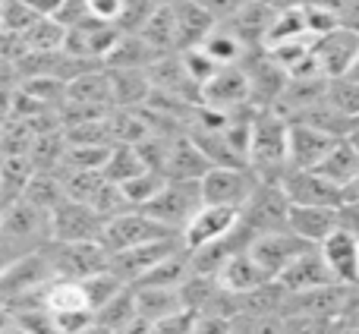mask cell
Listing matches in <instances>:
<instances>
[{"label": "cell", "instance_id": "obj_9", "mask_svg": "<svg viewBox=\"0 0 359 334\" xmlns=\"http://www.w3.org/2000/svg\"><path fill=\"white\" fill-rule=\"evenodd\" d=\"M309 249H312V243H306L303 236H297L290 227H287V230H271V234H262V236H255V240L249 243L252 259L265 268L271 281L278 278L280 272H287V268H290L303 253H309Z\"/></svg>", "mask_w": 359, "mask_h": 334}, {"label": "cell", "instance_id": "obj_2", "mask_svg": "<svg viewBox=\"0 0 359 334\" xmlns=\"http://www.w3.org/2000/svg\"><path fill=\"white\" fill-rule=\"evenodd\" d=\"M249 167L262 183H280L290 173V120L259 111L249 139Z\"/></svg>", "mask_w": 359, "mask_h": 334}, {"label": "cell", "instance_id": "obj_32", "mask_svg": "<svg viewBox=\"0 0 359 334\" xmlns=\"http://www.w3.org/2000/svg\"><path fill=\"white\" fill-rule=\"evenodd\" d=\"M67 35H69V29L60 19L41 16L22 38L29 44V54H57V51L67 48Z\"/></svg>", "mask_w": 359, "mask_h": 334}, {"label": "cell", "instance_id": "obj_55", "mask_svg": "<svg viewBox=\"0 0 359 334\" xmlns=\"http://www.w3.org/2000/svg\"><path fill=\"white\" fill-rule=\"evenodd\" d=\"M337 334H359V325H344V322H337Z\"/></svg>", "mask_w": 359, "mask_h": 334}, {"label": "cell", "instance_id": "obj_28", "mask_svg": "<svg viewBox=\"0 0 359 334\" xmlns=\"http://www.w3.org/2000/svg\"><path fill=\"white\" fill-rule=\"evenodd\" d=\"M35 173L38 167L32 164L29 155H4V167H0V192H4V199H0V205L4 208L16 205L25 196L29 183L35 180Z\"/></svg>", "mask_w": 359, "mask_h": 334}, {"label": "cell", "instance_id": "obj_18", "mask_svg": "<svg viewBox=\"0 0 359 334\" xmlns=\"http://www.w3.org/2000/svg\"><path fill=\"white\" fill-rule=\"evenodd\" d=\"M318 253L328 262L337 284H359V234L347 227H337L325 243H318Z\"/></svg>", "mask_w": 359, "mask_h": 334}, {"label": "cell", "instance_id": "obj_20", "mask_svg": "<svg viewBox=\"0 0 359 334\" xmlns=\"http://www.w3.org/2000/svg\"><path fill=\"white\" fill-rule=\"evenodd\" d=\"M202 105L217 111H236L243 105H252V86L243 67H224L208 86L202 88Z\"/></svg>", "mask_w": 359, "mask_h": 334}, {"label": "cell", "instance_id": "obj_50", "mask_svg": "<svg viewBox=\"0 0 359 334\" xmlns=\"http://www.w3.org/2000/svg\"><path fill=\"white\" fill-rule=\"evenodd\" d=\"M303 6H309V10H328V13H337V16H341L347 0H303Z\"/></svg>", "mask_w": 359, "mask_h": 334}, {"label": "cell", "instance_id": "obj_51", "mask_svg": "<svg viewBox=\"0 0 359 334\" xmlns=\"http://www.w3.org/2000/svg\"><path fill=\"white\" fill-rule=\"evenodd\" d=\"M117 334H151V322H149V319H142V316H136L130 325H123Z\"/></svg>", "mask_w": 359, "mask_h": 334}, {"label": "cell", "instance_id": "obj_54", "mask_svg": "<svg viewBox=\"0 0 359 334\" xmlns=\"http://www.w3.org/2000/svg\"><path fill=\"white\" fill-rule=\"evenodd\" d=\"M82 334H114V331H111V328H104L101 322H92V325H88V328L82 331Z\"/></svg>", "mask_w": 359, "mask_h": 334}, {"label": "cell", "instance_id": "obj_6", "mask_svg": "<svg viewBox=\"0 0 359 334\" xmlns=\"http://www.w3.org/2000/svg\"><path fill=\"white\" fill-rule=\"evenodd\" d=\"M249 76V86H252V105L262 111H271L280 101V95L290 86V73L274 60V54L268 48H255L246 54V60L240 63Z\"/></svg>", "mask_w": 359, "mask_h": 334}, {"label": "cell", "instance_id": "obj_25", "mask_svg": "<svg viewBox=\"0 0 359 334\" xmlns=\"http://www.w3.org/2000/svg\"><path fill=\"white\" fill-rule=\"evenodd\" d=\"M211 167L215 164L205 158V152L198 149L189 133H180L174 142H170V155H168V164H164V173L170 180H196L198 183Z\"/></svg>", "mask_w": 359, "mask_h": 334}, {"label": "cell", "instance_id": "obj_44", "mask_svg": "<svg viewBox=\"0 0 359 334\" xmlns=\"http://www.w3.org/2000/svg\"><path fill=\"white\" fill-rule=\"evenodd\" d=\"M54 19H60L67 29H76V25L88 22L92 19V10H88V0H63L60 13H57Z\"/></svg>", "mask_w": 359, "mask_h": 334}, {"label": "cell", "instance_id": "obj_56", "mask_svg": "<svg viewBox=\"0 0 359 334\" xmlns=\"http://www.w3.org/2000/svg\"><path fill=\"white\" fill-rule=\"evenodd\" d=\"M347 139H350V142H353V149L359 152V126H356V130H353V133H350V136H347Z\"/></svg>", "mask_w": 359, "mask_h": 334}, {"label": "cell", "instance_id": "obj_15", "mask_svg": "<svg viewBox=\"0 0 359 334\" xmlns=\"http://www.w3.org/2000/svg\"><path fill=\"white\" fill-rule=\"evenodd\" d=\"M312 51H316V60L322 67L325 79H337V76H347L353 69L356 57H359V32L353 29H334L331 35L316 38L312 41Z\"/></svg>", "mask_w": 359, "mask_h": 334}, {"label": "cell", "instance_id": "obj_45", "mask_svg": "<svg viewBox=\"0 0 359 334\" xmlns=\"http://www.w3.org/2000/svg\"><path fill=\"white\" fill-rule=\"evenodd\" d=\"M198 4H202L217 22H227V19H233L236 13H240L246 4H252V0H198Z\"/></svg>", "mask_w": 359, "mask_h": 334}, {"label": "cell", "instance_id": "obj_4", "mask_svg": "<svg viewBox=\"0 0 359 334\" xmlns=\"http://www.w3.org/2000/svg\"><path fill=\"white\" fill-rule=\"evenodd\" d=\"M290 196L284 192L280 183H259L246 205L240 211V224L249 236H262L271 230H287L290 221Z\"/></svg>", "mask_w": 359, "mask_h": 334}, {"label": "cell", "instance_id": "obj_17", "mask_svg": "<svg viewBox=\"0 0 359 334\" xmlns=\"http://www.w3.org/2000/svg\"><path fill=\"white\" fill-rule=\"evenodd\" d=\"M341 142L337 136L309 123H290V171H318V164Z\"/></svg>", "mask_w": 359, "mask_h": 334}, {"label": "cell", "instance_id": "obj_16", "mask_svg": "<svg viewBox=\"0 0 359 334\" xmlns=\"http://www.w3.org/2000/svg\"><path fill=\"white\" fill-rule=\"evenodd\" d=\"M54 278H57L54 265H50L48 249H44V253L25 255V259H16L0 268V293H4V297H16V293L41 290V287L50 284Z\"/></svg>", "mask_w": 359, "mask_h": 334}, {"label": "cell", "instance_id": "obj_39", "mask_svg": "<svg viewBox=\"0 0 359 334\" xmlns=\"http://www.w3.org/2000/svg\"><path fill=\"white\" fill-rule=\"evenodd\" d=\"M82 287H86V297H88V306H92V312H98L104 303H111L114 297H117L123 287H130L120 274H114L111 268L107 272H98L92 274V278L82 281Z\"/></svg>", "mask_w": 359, "mask_h": 334}, {"label": "cell", "instance_id": "obj_38", "mask_svg": "<svg viewBox=\"0 0 359 334\" xmlns=\"http://www.w3.org/2000/svg\"><path fill=\"white\" fill-rule=\"evenodd\" d=\"M325 101L334 107L337 114L350 120H359V82L350 79V76H337V79H328V88H325Z\"/></svg>", "mask_w": 359, "mask_h": 334}, {"label": "cell", "instance_id": "obj_30", "mask_svg": "<svg viewBox=\"0 0 359 334\" xmlns=\"http://www.w3.org/2000/svg\"><path fill=\"white\" fill-rule=\"evenodd\" d=\"M158 51L145 41L142 35H123L114 48V54L107 57V69H149L158 60Z\"/></svg>", "mask_w": 359, "mask_h": 334}, {"label": "cell", "instance_id": "obj_57", "mask_svg": "<svg viewBox=\"0 0 359 334\" xmlns=\"http://www.w3.org/2000/svg\"><path fill=\"white\" fill-rule=\"evenodd\" d=\"M347 76H350V79H356V82H359V57H356V63H353V69H350V73H347Z\"/></svg>", "mask_w": 359, "mask_h": 334}, {"label": "cell", "instance_id": "obj_36", "mask_svg": "<svg viewBox=\"0 0 359 334\" xmlns=\"http://www.w3.org/2000/svg\"><path fill=\"white\" fill-rule=\"evenodd\" d=\"M299 38H312L309 35V25H306V10L303 4L293 6V10H280L278 19L271 25V35H268L265 48H278V44L287 41H299Z\"/></svg>", "mask_w": 359, "mask_h": 334}, {"label": "cell", "instance_id": "obj_53", "mask_svg": "<svg viewBox=\"0 0 359 334\" xmlns=\"http://www.w3.org/2000/svg\"><path fill=\"white\" fill-rule=\"evenodd\" d=\"M262 4H268V6H271V10H293V6H299V4H303V0H262Z\"/></svg>", "mask_w": 359, "mask_h": 334}, {"label": "cell", "instance_id": "obj_23", "mask_svg": "<svg viewBox=\"0 0 359 334\" xmlns=\"http://www.w3.org/2000/svg\"><path fill=\"white\" fill-rule=\"evenodd\" d=\"M274 19H278V10H271V6L262 4V0H252V4L243 6L233 19H227V22H221V25H227L249 51H255V48H265Z\"/></svg>", "mask_w": 359, "mask_h": 334}, {"label": "cell", "instance_id": "obj_40", "mask_svg": "<svg viewBox=\"0 0 359 334\" xmlns=\"http://www.w3.org/2000/svg\"><path fill=\"white\" fill-rule=\"evenodd\" d=\"M38 19L41 16L25 0H4L0 4V29H4V35H25Z\"/></svg>", "mask_w": 359, "mask_h": 334}, {"label": "cell", "instance_id": "obj_33", "mask_svg": "<svg viewBox=\"0 0 359 334\" xmlns=\"http://www.w3.org/2000/svg\"><path fill=\"white\" fill-rule=\"evenodd\" d=\"M202 51L215 63H221V67H240L249 54V48L227 29V25H217V29L202 41Z\"/></svg>", "mask_w": 359, "mask_h": 334}, {"label": "cell", "instance_id": "obj_21", "mask_svg": "<svg viewBox=\"0 0 359 334\" xmlns=\"http://www.w3.org/2000/svg\"><path fill=\"white\" fill-rule=\"evenodd\" d=\"M287 227L306 243L318 246L325 243L337 227H344L341 208H328V205H290V221Z\"/></svg>", "mask_w": 359, "mask_h": 334}, {"label": "cell", "instance_id": "obj_52", "mask_svg": "<svg viewBox=\"0 0 359 334\" xmlns=\"http://www.w3.org/2000/svg\"><path fill=\"white\" fill-rule=\"evenodd\" d=\"M0 334H32L25 325H19L13 316H4V328H0Z\"/></svg>", "mask_w": 359, "mask_h": 334}, {"label": "cell", "instance_id": "obj_5", "mask_svg": "<svg viewBox=\"0 0 359 334\" xmlns=\"http://www.w3.org/2000/svg\"><path fill=\"white\" fill-rule=\"evenodd\" d=\"M168 236H180V234L164 227V224L158 221V218H151L145 208H130L104 224L101 246H104L107 253H123V249L142 246V243H155V240H168Z\"/></svg>", "mask_w": 359, "mask_h": 334}, {"label": "cell", "instance_id": "obj_47", "mask_svg": "<svg viewBox=\"0 0 359 334\" xmlns=\"http://www.w3.org/2000/svg\"><path fill=\"white\" fill-rule=\"evenodd\" d=\"M344 325H359V284H353L347 290V300H344V312H341Z\"/></svg>", "mask_w": 359, "mask_h": 334}, {"label": "cell", "instance_id": "obj_14", "mask_svg": "<svg viewBox=\"0 0 359 334\" xmlns=\"http://www.w3.org/2000/svg\"><path fill=\"white\" fill-rule=\"evenodd\" d=\"M240 227V208H227V205H202L196 218L189 221V227L183 230V246L189 253L205 249L211 243L230 236Z\"/></svg>", "mask_w": 359, "mask_h": 334}, {"label": "cell", "instance_id": "obj_3", "mask_svg": "<svg viewBox=\"0 0 359 334\" xmlns=\"http://www.w3.org/2000/svg\"><path fill=\"white\" fill-rule=\"evenodd\" d=\"M202 205H205L202 183H196V180H168V186L145 205V211L151 218H158L164 227H170L174 234L183 236V230L202 211Z\"/></svg>", "mask_w": 359, "mask_h": 334}, {"label": "cell", "instance_id": "obj_1", "mask_svg": "<svg viewBox=\"0 0 359 334\" xmlns=\"http://www.w3.org/2000/svg\"><path fill=\"white\" fill-rule=\"evenodd\" d=\"M54 243V218L50 211L19 199L0 215V268L25 255L44 253Z\"/></svg>", "mask_w": 359, "mask_h": 334}, {"label": "cell", "instance_id": "obj_19", "mask_svg": "<svg viewBox=\"0 0 359 334\" xmlns=\"http://www.w3.org/2000/svg\"><path fill=\"white\" fill-rule=\"evenodd\" d=\"M347 284H328L303 293H287L284 316H306V319H341L344 300H347Z\"/></svg>", "mask_w": 359, "mask_h": 334}, {"label": "cell", "instance_id": "obj_35", "mask_svg": "<svg viewBox=\"0 0 359 334\" xmlns=\"http://www.w3.org/2000/svg\"><path fill=\"white\" fill-rule=\"evenodd\" d=\"M139 316V306H136V287H123V290L117 293V297L111 300V303H104L98 312H95V322H101L104 328H111L117 334L123 325H130L133 319Z\"/></svg>", "mask_w": 359, "mask_h": 334}, {"label": "cell", "instance_id": "obj_46", "mask_svg": "<svg viewBox=\"0 0 359 334\" xmlns=\"http://www.w3.org/2000/svg\"><path fill=\"white\" fill-rule=\"evenodd\" d=\"M233 331V322L221 316H211V312H198L196 322V334H230Z\"/></svg>", "mask_w": 359, "mask_h": 334}, {"label": "cell", "instance_id": "obj_49", "mask_svg": "<svg viewBox=\"0 0 359 334\" xmlns=\"http://www.w3.org/2000/svg\"><path fill=\"white\" fill-rule=\"evenodd\" d=\"M25 4H29L38 16H57L60 6H63V0H25Z\"/></svg>", "mask_w": 359, "mask_h": 334}, {"label": "cell", "instance_id": "obj_58", "mask_svg": "<svg viewBox=\"0 0 359 334\" xmlns=\"http://www.w3.org/2000/svg\"><path fill=\"white\" fill-rule=\"evenodd\" d=\"M155 6H174V4H180V0H151Z\"/></svg>", "mask_w": 359, "mask_h": 334}, {"label": "cell", "instance_id": "obj_43", "mask_svg": "<svg viewBox=\"0 0 359 334\" xmlns=\"http://www.w3.org/2000/svg\"><path fill=\"white\" fill-rule=\"evenodd\" d=\"M196 322H198V312L196 309H180L174 316H164L158 322H151V334H196Z\"/></svg>", "mask_w": 359, "mask_h": 334}, {"label": "cell", "instance_id": "obj_7", "mask_svg": "<svg viewBox=\"0 0 359 334\" xmlns=\"http://www.w3.org/2000/svg\"><path fill=\"white\" fill-rule=\"evenodd\" d=\"M48 259L54 265L57 278H69V281H86L98 272L111 268V253L101 243H50L48 246Z\"/></svg>", "mask_w": 359, "mask_h": 334}, {"label": "cell", "instance_id": "obj_8", "mask_svg": "<svg viewBox=\"0 0 359 334\" xmlns=\"http://www.w3.org/2000/svg\"><path fill=\"white\" fill-rule=\"evenodd\" d=\"M198 183H202L205 205H227L243 211L262 180L252 173V167H211Z\"/></svg>", "mask_w": 359, "mask_h": 334}, {"label": "cell", "instance_id": "obj_10", "mask_svg": "<svg viewBox=\"0 0 359 334\" xmlns=\"http://www.w3.org/2000/svg\"><path fill=\"white\" fill-rule=\"evenodd\" d=\"M54 240L57 243H101L104 234V218L86 202H60L54 208Z\"/></svg>", "mask_w": 359, "mask_h": 334}, {"label": "cell", "instance_id": "obj_11", "mask_svg": "<svg viewBox=\"0 0 359 334\" xmlns=\"http://www.w3.org/2000/svg\"><path fill=\"white\" fill-rule=\"evenodd\" d=\"M183 249V236H168V240L142 243V246L123 249V253H111V272L120 274L126 284H136L139 278L151 272L155 265H161L168 255H174Z\"/></svg>", "mask_w": 359, "mask_h": 334}, {"label": "cell", "instance_id": "obj_31", "mask_svg": "<svg viewBox=\"0 0 359 334\" xmlns=\"http://www.w3.org/2000/svg\"><path fill=\"white\" fill-rule=\"evenodd\" d=\"M318 173H325L331 183L344 186V189L353 186L359 180V152L353 149V142H350V139H341V142L331 149V155L318 164Z\"/></svg>", "mask_w": 359, "mask_h": 334}, {"label": "cell", "instance_id": "obj_13", "mask_svg": "<svg viewBox=\"0 0 359 334\" xmlns=\"http://www.w3.org/2000/svg\"><path fill=\"white\" fill-rule=\"evenodd\" d=\"M284 192L293 205H328V208H344L347 205V189L331 183L318 171H290L280 180Z\"/></svg>", "mask_w": 359, "mask_h": 334}, {"label": "cell", "instance_id": "obj_34", "mask_svg": "<svg viewBox=\"0 0 359 334\" xmlns=\"http://www.w3.org/2000/svg\"><path fill=\"white\" fill-rule=\"evenodd\" d=\"M145 171H149V161L142 158V152H139L136 145H114L111 158H107V164H104V177L117 186H123L126 180L139 177V173H145Z\"/></svg>", "mask_w": 359, "mask_h": 334}, {"label": "cell", "instance_id": "obj_48", "mask_svg": "<svg viewBox=\"0 0 359 334\" xmlns=\"http://www.w3.org/2000/svg\"><path fill=\"white\" fill-rule=\"evenodd\" d=\"M341 25L359 32V0H347V6H344V13H341Z\"/></svg>", "mask_w": 359, "mask_h": 334}, {"label": "cell", "instance_id": "obj_41", "mask_svg": "<svg viewBox=\"0 0 359 334\" xmlns=\"http://www.w3.org/2000/svg\"><path fill=\"white\" fill-rule=\"evenodd\" d=\"M180 57H183V67L186 73H189V79L196 82L198 88H205L211 79H215L217 73H221V63H215L208 54H205L202 48H189V51H180Z\"/></svg>", "mask_w": 359, "mask_h": 334}, {"label": "cell", "instance_id": "obj_24", "mask_svg": "<svg viewBox=\"0 0 359 334\" xmlns=\"http://www.w3.org/2000/svg\"><path fill=\"white\" fill-rule=\"evenodd\" d=\"M174 16H177V51L202 48L205 38L221 25L198 0H180V4H174Z\"/></svg>", "mask_w": 359, "mask_h": 334}, {"label": "cell", "instance_id": "obj_12", "mask_svg": "<svg viewBox=\"0 0 359 334\" xmlns=\"http://www.w3.org/2000/svg\"><path fill=\"white\" fill-rule=\"evenodd\" d=\"M120 38H123V32H120L114 22H101V19L92 16L88 22L69 29L67 48L63 51L79 57V60H88V63H107V57L114 54Z\"/></svg>", "mask_w": 359, "mask_h": 334}, {"label": "cell", "instance_id": "obj_37", "mask_svg": "<svg viewBox=\"0 0 359 334\" xmlns=\"http://www.w3.org/2000/svg\"><path fill=\"white\" fill-rule=\"evenodd\" d=\"M168 173H161V171H155V167H149L145 173H139V177H133V180H126L120 189H123V196H126V202L133 205V208H145V205L151 202V199L158 196V192L168 186Z\"/></svg>", "mask_w": 359, "mask_h": 334}, {"label": "cell", "instance_id": "obj_26", "mask_svg": "<svg viewBox=\"0 0 359 334\" xmlns=\"http://www.w3.org/2000/svg\"><path fill=\"white\" fill-rule=\"evenodd\" d=\"M217 281H221V287L230 293H249V290H255V287L268 284L271 278H268L265 268L252 259V253H249V246H246L224 262V268L217 272Z\"/></svg>", "mask_w": 359, "mask_h": 334}, {"label": "cell", "instance_id": "obj_29", "mask_svg": "<svg viewBox=\"0 0 359 334\" xmlns=\"http://www.w3.org/2000/svg\"><path fill=\"white\" fill-rule=\"evenodd\" d=\"M136 306L139 316L149 319V322L174 316V312L186 309L183 287H136Z\"/></svg>", "mask_w": 359, "mask_h": 334}, {"label": "cell", "instance_id": "obj_27", "mask_svg": "<svg viewBox=\"0 0 359 334\" xmlns=\"http://www.w3.org/2000/svg\"><path fill=\"white\" fill-rule=\"evenodd\" d=\"M111 73L114 107H145L155 92L149 69H107Z\"/></svg>", "mask_w": 359, "mask_h": 334}, {"label": "cell", "instance_id": "obj_22", "mask_svg": "<svg viewBox=\"0 0 359 334\" xmlns=\"http://www.w3.org/2000/svg\"><path fill=\"white\" fill-rule=\"evenodd\" d=\"M274 281H278L287 293H303V290H316V287L337 284L334 274H331V268H328V262H325L322 253H318V246H312L309 253H303L287 272H280Z\"/></svg>", "mask_w": 359, "mask_h": 334}, {"label": "cell", "instance_id": "obj_42", "mask_svg": "<svg viewBox=\"0 0 359 334\" xmlns=\"http://www.w3.org/2000/svg\"><path fill=\"white\" fill-rule=\"evenodd\" d=\"M230 334H287V319L280 312H262V316H236Z\"/></svg>", "mask_w": 359, "mask_h": 334}]
</instances>
